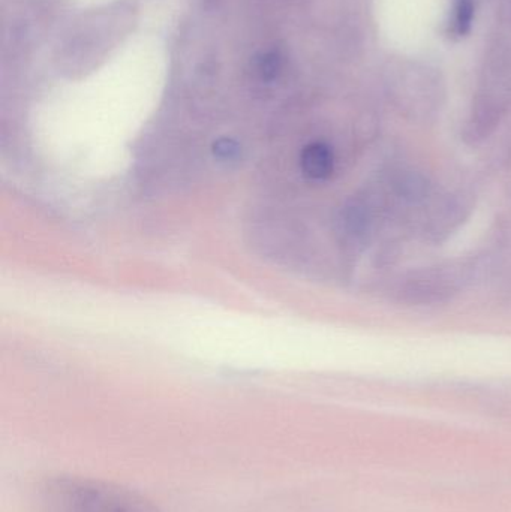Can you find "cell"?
<instances>
[{
	"instance_id": "cell-1",
	"label": "cell",
	"mask_w": 511,
	"mask_h": 512,
	"mask_svg": "<svg viewBox=\"0 0 511 512\" xmlns=\"http://www.w3.org/2000/svg\"><path fill=\"white\" fill-rule=\"evenodd\" d=\"M45 502L48 512H161L131 490L89 478L51 481Z\"/></svg>"
},
{
	"instance_id": "cell-2",
	"label": "cell",
	"mask_w": 511,
	"mask_h": 512,
	"mask_svg": "<svg viewBox=\"0 0 511 512\" xmlns=\"http://www.w3.org/2000/svg\"><path fill=\"white\" fill-rule=\"evenodd\" d=\"M303 171L311 179L323 180L333 171V155L329 147L324 144H312L303 152Z\"/></svg>"
},
{
	"instance_id": "cell-3",
	"label": "cell",
	"mask_w": 511,
	"mask_h": 512,
	"mask_svg": "<svg viewBox=\"0 0 511 512\" xmlns=\"http://www.w3.org/2000/svg\"><path fill=\"white\" fill-rule=\"evenodd\" d=\"M473 12L474 5L471 0H458L455 8V18H453V30L458 35H464L470 30Z\"/></svg>"
},
{
	"instance_id": "cell-4",
	"label": "cell",
	"mask_w": 511,
	"mask_h": 512,
	"mask_svg": "<svg viewBox=\"0 0 511 512\" xmlns=\"http://www.w3.org/2000/svg\"><path fill=\"white\" fill-rule=\"evenodd\" d=\"M344 224L351 234L359 236V234L365 233L366 227H368V215L363 212V207H348L347 212H345Z\"/></svg>"
},
{
	"instance_id": "cell-5",
	"label": "cell",
	"mask_w": 511,
	"mask_h": 512,
	"mask_svg": "<svg viewBox=\"0 0 511 512\" xmlns=\"http://www.w3.org/2000/svg\"><path fill=\"white\" fill-rule=\"evenodd\" d=\"M399 189H401L402 197L410 198V200H417L425 194V182L416 176H408L399 182Z\"/></svg>"
}]
</instances>
